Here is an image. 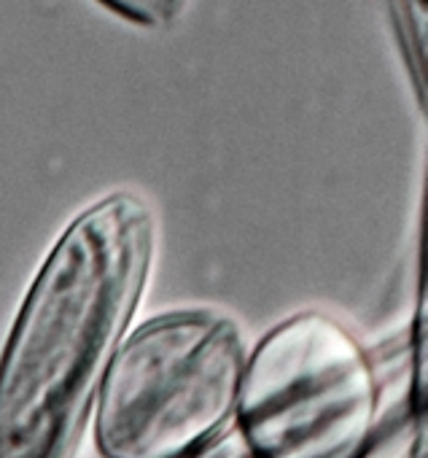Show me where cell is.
<instances>
[{"instance_id": "cell-6", "label": "cell", "mask_w": 428, "mask_h": 458, "mask_svg": "<svg viewBox=\"0 0 428 458\" xmlns=\"http://www.w3.org/2000/svg\"><path fill=\"white\" fill-rule=\"evenodd\" d=\"M189 458H248V453L238 442L235 431H227L224 437H219L213 445H207L205 450H199V453H194Z\"/></svg>"}, {"instance_id": "cell-1", "label": "cell", "mask_w": 428, "mask_h": 458, "mask_svg": "<svg viewBox=\"0 0 428 458\" xmlns=\"http://www.w3.org/2000/svg\"><path fill=\"white\" fill-rule=\"evenodd\" d=\"M156 257L159 213L135 189L100 194L60 229L0 345V458H79Z\"/></svg>"}, {"instance_id": "cell-7", "label": "cell", "mask_w": 428, "mask_h": 458, "mask_svg": "<svg viewBox=\"0 0 428 458\" xmlns=\"http://www.w3.org/2000/svg\"><path fill=\"white\" fill-rule=\"evenodd\" d=\"M407 4H409V6H412V4H420V0H407Z\"/></svg>"}, {"instance_id": "cell-5", "label": "cell", "mask_w": 428, "mask_h": 458, "mask_svg": "<svg viewBox=\"0 0 428 458\" xmlns=\"http://www.w3.org/2000/svg\"><path fill=\"white\" fill-rule=\"evenodd\" d=\"M377 458H428L425 415L417 410L404 412Z\"/></svg>"}, {"instance_id": "cell-4", "label": "cell", "mask_w": 428, "mask_h": 458, "mask_svg": "<svg viewBox=\"0 0 428 458\" xmlns=\"http://www.w3.org/2000/svg\"><path fill=\"white\" fill-rule=\"evenodd\" d=\"M100 4L132 25L164 28L180 17L186 0H100Z\"/></svg>"}, {"instance_id": "cell-2", "label": "cell", "mask_w": 428, "mask_h": 458, "mask_svg": "<svg viewBox=\"0 0 428 458\" xmlns=\"http://www.w3.org/2000/svg\"><path fill=\"white\" fill-rule=\"evenodd\" d=\"M393 428L385 369L340 316L305 308L248 345L232 423L248 458H377Z\"/></svg>"}, {"instance_id": "cell-3", "label": "cell", "mask_w": 428, "mask_h": 458, "mask_svg": "<svg viewBox=\"0 0 428 458\" xmlns=\"http://www.w3.org/2000/svg\"><path fill=\"white\" fill-rule=\"evenodd\" d=\"M248 340L219 308H170L122 340L92 418L100 458H189L232 431Z\"/></svg>"}]
</instances>
